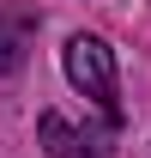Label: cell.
<instances>
[{
	"label": "cell",
	"instance_id": "6da1fadb",
	"mask_svg": "<svg viewBox=\"0 0 151 158\" xmlns=\"http://www.w3.org/2000/svg\"><path fill=\"white\" fill-rule=\"evenodd\" d=\"M67 79H73L79 98H91L109 122H121V98H115V49L91 31H79L67 43Z\"/></svg>",
	"mask_w": 151,
	"mask_h": 158
},
{
	"label": "cell",
	"instance_id": "7a4b0ae2",
	"mask_svg": "<svg viewBox=\"0 0 151 158\" xmlns=\"http://www.w3.org/2000/svg\"><path fill=\"white\" fill-rule=\"evenodd\" d=\"M37 140H42V152H48V158H115L103 140L79 134L60 110H42V116H37Z\"/></svg>",
	"mask_w": 151,
	"mask_h": 158
},
{
	"label": "cell",
	"instance_id": "3957f363",
	"mask_svg": "<svg viewBox=\"0 0 151 158\" xmlns=\"http://www.w3.org/2000/svg\"><path fill=\"white\" fill-rule=\"evenodd\" d=\"M12 67H24V31L0 19V73H12Z\"/></svg>",
	"mask_w": 151,
	"mask_h": 158
}]
</instances>
